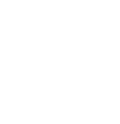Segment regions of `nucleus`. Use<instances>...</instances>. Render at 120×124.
Returning a JSON list of instances; mask_svg holds the SVG:
<instances>
[]
</instances>
